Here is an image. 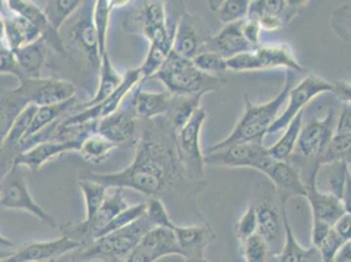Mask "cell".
<instances>
[{
  "mask_svg": "<svg viewBox=\"0 0 351 262\" xmlns=\"http://www.w3.org/2000/svg\"><path fill=\"white\" fill-rule=\"evenodd\" d=\"M84 1L80 0H56L47 1L44 8L45 14L47 16L51 27L57 32H60L63 24L67 19L73 15V12L83 4Z\"/></svg>",
  "mask_w": 351,
  "mask_h": 262,
  "instance_id": "ab89813d",
  "label": "cell"
},
{
  "mask_svg": "<svg viewBox=\"0 0 351 262\" xmlns=\"http://www.w3.org/2000/svg\"><path fill=\"white\" fill-rule=\"evenodd\" d=\"M345 244V241L338 236V233L332 230V233L326 236V239L317 248L322 254V262H335L337 253L341 247Z\"/></svg>",
  "mask_w": 351,
  "mask_h": 262,
  "instance_id": "f907efd6",
  "label": "cell"
},
{
  "mask_svg": "<svg viewBox=\"0 0 351 262\" xmlns=\"http://www.w3.org/2000/svg\"><path fill=\"white\" fill-rule=\"evenodd\" d=\"M146 211L147 204L130 206L129 209H126L125 211H122L121 214H118L117 217L113 219V220L105 227V230H104L101 235H100V237H103V236L108 235V233L118 231V230H121V228H123V227L132 224L134 222H136L138 219L142 218L143 215H146ZM100 237H99V239H100ZM96 240H97V239H96Z\"/></svg>",
  "mask_w": 351,
  "mask_h": 262,
  "instance_id": "f6af8a7d",
  "label": "cell"
},
{
  "mask_svg": "<svg viewBox=\"0 0 351 262\" xmlns=\"http://www.w3.org/2000/svg\"><path fill=\"white\" fill-rule=\"evenodd\" d=\"M193 62L198 70L213 76H217V73H224L228 70L227 59L214 50H207L198 54L193 59Z\"/></svg>",
  "mask_w": 351,
  "mask_h": 262,
  "instance_id": "ee69618b",
  "label": "cell"
},
{
  "mask_svg": "<svg viewBox=\"0 0 351 262\" xmlns=\"http://www.w3.org/2000/svg\"><path fill=\"white\" fill-rule=\"evenodd\" d=\"M145 79L142 76V73L139 69L135 70H129L125 73V80L122 86L118 88L117 91L106 100L103 102L90 106V108H84L82 112L70 115V116L60 119V123L63 126H79V125H86L90 122H99L106 117L114 115L119 110V106L123 102V99L132 92L134 88L138 84H143Z\"/></svg>",
  "mask_w": 351,
  "mask_h": 262,
  "instance_id": "8fae6325",
  "label": "cell"
},
{
  "mask_svg": "<svg viewBox=\"0 0 351 262\" xmlns=\"http://www.w3.org/2000/svg\"><path fill=\"white\" fill-rule=\"evenodd\" d=\"M243 256L247 262H270L271 248L260 233L241 241Z\"/></svg>",
  "mask_w": 351,
  "mask_h": 262,
  "instance_id": "7bdbcfd3",
  "label": "cell"
},
{
  "mask_svg": "<svg viewBox=\"0 0 351 262\" xmlns=\"http://www.w3.org/2000/svg\"><path fill=\"white\" fill-rule=\"evenodd\" d=\"M76 100H77V97H75L73 100H69V102H62V104H58V105L41 106V108L38 106V110H37V115H36L34 119H33L32 128H30L29 132L27 134V136H25L23 143H25L27 141H29L33 136L38 135L41 131H44L49 126H51L56 121H60L62 117L64 116L69 110L73 109L75 104H76Z\"/></svg>",
  "mask_w": 351,
  "mask_h": 262,
  "instance_id": "d6a6232c",
  "label": "cell"
},
{
  "mask_svg": "<svg viewBox=\"0 0 351 262\" xmlns=\"http://www.w3.org/2000/svg\"><path fill=\"white\" fill-rule=\"evenodd\" d=\"M99 75H100V83L96 91V95L92 97L90 102H84V108L95 106L104 100L109 99L118 88L122 86L125 80V75H121L113 66V62L109 56V51H106L101 57V63L99 67Z\"/></svg>",
  "mask_w": 351,
  "mask_h": 262,
  "instance_id": "f546056e",
  "label": "cell"
},
{
  "mask_svg": "<svg viewBox=\"0 0 351 262\" xmlns=\"http://www.w3.org/2000/svg\"><path fill=\"white\" fill-rule=\"evenodd\" d=\"M205 108H199L191 121L177 131V155L184 174L191 180H201L205 175L206 155L201 148V131L205 123Z\"/></svg>",
  "mask_w": 351,
  "mask_h": 262,
  "instance_id": "8992f818",
  "label": "cell"
},
{
  "mask_svg": "<svg viewBox=\"0 0 351 262\" xmlns=\"http://www.w3.org/2000/svg\"><path fill=\"white\" fill-rule=\"evenodd\" d=\"M83 243L75 240L70 236L63 235L62 237L50 241H34L28 243L16 250L1 256V262H51L58 260L67 253L79 250Z\"/></svg>",
  "mask_w": 351,
  "mask_h": 262,
  "instance_id": "4fadbf2b",
  "label": "cell"
},
{
  "mask_svg": "<svg viewBox=\"0 0 351 262\" xmlns=\"http://www.w3.org/2000/svg\"><path fill=\"white\" fill-rule=\"evenodd\" d=\"M83 141H67V142H59V141H46L37 143L29 150L24 152H19L14 159L12 165L17 167H25L32 171H38L47 161L53 160L54 158H58L59 155L66 152L80 151Z\"/></svg>",
  "mask_w": 351,
  "mask_h": 262,
  "instance_id": "ac0fdd59",
  "label": "cell"
},
{
  "mask_svg": "<svg viewBox=\"0 0 351 262\" xmlns=\"http://www.w3.org/2000/svg\"><path fill=\"white\" fill-rule=\"evenodd\" d=\"M280 207H282L286 239H285V246L282 248V250H280V253L277 257V262H300L302 254H303L306 248L302 247L298 243V240L295 239L290 220H289L287 213H286V209H285V206H280Z\"/></svg>",
  "mask_w": 351,
  "mask_h": 262,
  "instance_id": "b9f144b4",
  "label": "cell"
},
{
  "mask_svg": "<svg viewBox=\"0 0 351 262\" xmlns=\"http://www.w3.org/2000/svg\"><path fill=\"white\" fill-rule=\"evenodd\" d=\"M172 95L165 92H145L141 88L135 92L132 113L139 118H154L169 112Z\"/></svg>",
  "mask_w": 351,
  "mask_h": 262,
  "instance_id": "4316f807",
  "label": "cell"
},
{
  "mask_svg": "<svg viewBox=\"0 0 351 262\" xmlns=\"http://www.w3.org/2000/svg\"><path fill=\"white\" fill-rule=\"evenodd\" d=\"M167 256H181L175 233L165 227H154L125 262H156Z\"/></svg>",
  "mask_w": 351,
  "mask_h": 262,
  "instance_id": "9a60e30c",
  "label": "cell"
},
{
  "mask_svg": "<svg viewBox=\"0 0 351 262\" xmlns=\"http://www.w3.org/2000/svg\"><path fill=\"white\" fill-rule=\"evenodd\" d=\"M303 115H304V112L295 117L293 122L285 129V132L279 138L278 142L276 145L269 147V152L276 160L289 161L291 159L296 146H298L300 132L303 129V123H304Z\"/></svg>",
  "mask_w": 351,
  "mask_h": 262,
  "instance_id": "1f68e13d",
  "label": "cell"
},
{
  "mask_svg": "<svg viewBox=\"0 0 351 262\" xmlns=\"http://www.w3.org/2000/svg\"><path fill=\"white\" fill-rule=\"evenodd\" d=\"M335 231L338 233V236L346 243L351 240V215L350 214H343L339 220L335 224Z\"/></svg>",
  "mask_w": 351,
  "mask_h": 262,
  "instance_id": "11a10c76",
  "label": "cell"
},
{
  "mask_svg": "<svg viewBox=\"0 0 351 262\" xmlns=\"http://www.w3.org/2000/svg\"><path fill=\"white\" fill-rule=\"evenodd\" d=\"M0 73L1 75L15 76L19 80V86H23L25 84V82H28L19 60L16 58L15 53L4 44H1L0 49Z\"/></svg>",
  "mask_w": 351,
  "mask_h": 262,
  "instance_id": "bcb514c9",
  "label": "cell"
},
{
  "mask_svg": "<svg viewBox=\"0 0 351 262\" xmlns=\"http://www.w3.org/2000/svg\"><path fill=\"white\" fill-rule=\"evenodd\" d=\"M257 211V223L258 228L257 233H260L267 244L271 248V252L276 250V246H279L280 240L285 241V223L283 215L279 214L277 207L271 202H261L256 204Z\"/></svg>",
  "mask_w": 351,
  "mask_h": 262,
  "instance_id": "cb8c5ba5",
  "label": "cell"
},
{
  "mask_svg": "<svg viewBox=\"0 0 351 262\" xmlns=\"http://www.w3.org/2000/svg\"><path fill=\"white\" fill-rule=\"evenodd\" d=\"M204 96H172L168 113H171V123L176 131L181 130L191 121V117L201 108L199 102Z\"/></svg>",
  "mask_w": 351,
  "mask_h": 262,
  "instance_id": "d590c367",
  "label": "cell"
},
{
  "mask_svg": "<svg viewBox=\"0 0 351 262\" xmlns=\"http://www.w3.org/2000/svg\"><path fill=\"white\" fill-rule=\"evenodd\" d=\"M205 45L206 37L199 20L185 10L176 27L173 51L184 58L193 60L198 54L204 53L202 49Z\"/></svg>",
  "mask_w": 351,
  "mask_h": 262,
  "instance_id": "d6986e66",
  "label": "cell"
},
{
  "mask_svg": "<svg viewBox=\"0 0 351 262\" xmlns=\"http://www.w3.org/2000/svg\"><path fill=\"white\" fill-rule=\"evenodd\" d=\"M14 92L19 93L27 104L41 108L73 100L76 97V86L62 79H37L25 82Z\"/></svg>",
  "mask_w": 351,
  "mask_h": 262,
  "instance_id": "7c38bea8",
  "label": "cell"
},
{
  "mask_svg": "<svg viewBox=\"0 0 351 262\" xmlns=\"http://www.w3.org/2000/svg\"><path fill=\"white\" fill-rule=\"evenodd\" d=\"M0 204L4 210H23L30 213L45 224L56 228L58 222L53 215L46 213L40 204H36L30 195L27 178L23 174V167L12 165L1 178Z\"/></svg>",
  "mask_w": 351,
  "mask_h": 262,
  "instance_id": "52a82bcc",
  "label": "cell"
},
{
  "mask_svg": "<svg viewBox=\"0 0 351 262\" xmlns=\"http://www.w3.org/2000/svg\"><path fill=\"white\" fill-rule=\"evenodd\" d=\"M257 228H258L257 211H256V206L252 204V206H249L248 210L241 215V218L239 219V222L236 223L234 235L240 241H244L250 236H253L254 233H257Z\"/></svg>",
  "mask_w": 351,
  "mask_h": 262,
  "instance_id": "7dc6e473",
  "label": "cell"
},
{
  "mask_svg": "<svg viewBox=\"0 0 351 262\" xmlns=\"http://www.w3.org/2000/svg\"><path fill=\"white\" fill-rule=\"evenodd\" d=\"M130 112L118 110L114 115L106 117L97 123V130L100 135L109 139L116 146L128 143L134 139L135 135V121Z\"/></svg>",
  "mask_w": 351,
  "mask_h": 262,
  "instance_id": "d4e9b609",
  "label": "cell"
},
{
  "mask_svg": "<svg viewBox=\"0 0 351 262\" xmlns=\"http://www.w3.org/2000/svg\"><path fill=\"white\" fill-rule=\"evenodd\" d=\"M274 160L269 148L263 143H240L218 152L206 154V164L228 168H252L263 172V175Z\"/></svg>",
  "mask_w": 351,
  "mask_h": 262,
  "instance_id": "30bf717a",
  "label": "cell"
},
{
  "mask_svg": "<svg viewBox=\"0 0 351 262\" xmlns=\"http://www.w3.org/2000/svg\"><path fill=\"white\" fill-rule=\"evenodd\" d=\"M322 93H335V83L325 80L316 73H308L306 78L300 80L298 86L291 88L287 106L270 128L269 135L285 130L293 122L295 117L304 112V108L309 102Z\"/></svg>",
  "mask_w": 351,
  "mask_h": 262,
  "instance_id": "9c48e42d",
  "label": "cell"
},
{
  "mask_svg": "<svg viewBox=\"0 0 351 262\" xmlns=\"http://www.w3.org/2000/svg\"><path fill=\"white\" fill-rule=\"evenodd\" d=\"M228 70L234 73L258 71L273 69H287L289 71L307 73L295 57L291 46L287 44H261L249 53H243L227 59Z\"/></svg>",
  "mask_w": 351,
  "mask_h": 262,
  "instance_id": "5b68a950",
  "label": "cell"
},
{
  "mask_svg": "<svg viewBox=\"0 0 351 262\" xmlns=\"http://www.w3.org/2000/svg\"><path fill=\"white\" fill-rule=\"evenodd\" d=\"M243 32H244V36L248 40L249 44L252 45L254 49H257L261 45L260 37H261L263 27L260 25L258 21L247 17L243 21Z\"/></svg>",
  "mask_w": 351,
  "mask_h": 262,
  "instance_id": "816d5d0a",
  "label": "cell"
},
{
  "mask_svg": "<svg viewBox=\"0 0 351 262\" xmlns=\"http://www.w3.org/2000/svg\"><path fill=\"white\" fill-rule=\"evenodd\" d=\"M176 174L175 158L165 148L149 138H143L129 167L114 174L87 172L83 178L101 184L108 189H132L148 198H159L161 191Z\"/></svg>",
  "mask_w": 351,
  "mask_h": 262,
  "instance_id": "6da1fadb",
  "label": "cell"
},
{
  "mask_svg": "<svg viewBox=\"0 0 351 262\" xmlns=\"http://www.w3.org/2000/svg\"><path fill=\"white\" fill-rule=\"evenodd\" d=\"M342 201H343V206H345V210L348 214L351 215V174L349 171L348 174V178H346V185H345V191H343V197H342Z\"/></svg>",
  "mask_w": 351,
  "mask_h": 262,
  "instance_id": "680465c9",
  "label": "cell"
},
{
  "mask_svg": "<svg viewBox=\"0 0 351 262\" xmlns=\"http://www.w3.org/2000/svg\"><path fill=\"white\" fill-rule=\"evenodd\" d=\"M332 27L339 37L351 43V5H343L335 11Z\"/></svg>",
  "mask_w": 351,
  "mask_h": 262,
  "instance_id": "681fc988",
  "label": "cell"
},
{
  "mask_svg": "<svg viewBox=\"0 0 351 262\" xmlns=\"http://www.w3.org/2000/svg\"><path fill=\"white\" fill-rule=\"evenodd\" d=\"M71 38L79 50L84 53L89 63L92 66H99L101 63V54H100V45L97 32L93 25L92 20L82 19L73 27Z\"/></svg>",
  "mask_w": 351,
  "mask_h": 262,
  "instance_id": "f1b7e54d",
  "label": "cell"
},
{
  "mask_svg": "<svg viewBox=\"0 0 351 262\" xmlns=\"http://www.w3.org/2000/svg\"><path fill=\"white\" fill-rule=\"evenodd\" d=\"M335 262H351V240L346 241L338 250Z\"/></svg>",
  "mask_w": 351,
  "mask_h": 262,
  "instance_id": "6f0895ef",
  "label": "cell"
},
{
  "mask_svg": "<svg viewBox=\"0 0 351 262\" xmlns=\"http://www.w3.org/2000/svg\"><path fill=\"white\" fill-rule=\"evenodd\" d=\"M154 227L155 226L149 222L147 215H143L132 224L83 246L73 257V262H89L93 260L114 262L122 259L126 260L134 248L141 243L145 235Z\"/></svg>",
  "mask_w": 351,
  "mask_h": 262,
  "instance_id": "277c9868",
  "label": "cell"
},
{
  "mask_svg": "<svg viewBox=\"0 0 351 262\" xmlns=\"http://www.w3.org/2000/svg\"><path fill=\"white\" fill-rule=\"evenodd\" d=\"M308 1L296 0H256L250 1L248 19L260 23L265 30H277L291 23Z\"/></svg>",
  "mask_w": 351,
  "mask_h": 262,
  "instance_id": "5bb4252c",
  "label": "cell"
},
{
  "mask_svg": "<svg viewBox=\"0 0 351 262\" xmlns=\"http://www.w3.org/2000/svg\"><path fill=\"white\" fill-rule=\"evenodd\" d=\"M351 163V135H335L320 159V165Z\"/></svg>",
  "mask_w": 351,
  "mask_h": 262,
  "instance_id": "60d3db41",
  "label": "cell"
},
{
  "mask_svg": "<svg viewBox=\"0 0 351 262\" xmlns=\"http://www.w3.org/2000/svg\"><path fill=\"white\" fill-rule=\"evenodd\" d=\"M129 4V1H116V0H97L93 5L92 21L97 32L99 45H100V54L108 51V32H109V23H110V14L114 7H122Z\"/></svg>",
  "mask_w": 351,
  "mask_h": 262,
  "instance_id": "836d02e7",
  "label": "cell"
},
{
  "mask_svg": "<svg viewBox=\"0 0 351 262\" xmlns=\"http://www.w3.org/2000/svg\"><path fill=\"white\" fill-rule=\"evenodd\" d=\"M1 28H3L1 44L5 45L14 53L23 49L24 46L33 44L43 38L41 32L37 29L28 19L17 14L3 16Z\"/></svg>",
  "mask_w": 351,
  "mask_h": 262,
  "instance_id": "7402d4cb",
  "label": "cell"
},
{
  "mask_svg": "<svg viewBox=\"0 0 351 262\" xmlns=\"http://www.w3.org/2000/svg\"><path fill=\"white\" fill-rule=\"evenodd\" d=\"M5 4L12 14L24 16L25 19H28L30 23L41 32L43 38L50 47L56 49L59 53L63 51L64 44L59 37L58 32L51 27L47 16L45 14L44 8L28 0H7Z\"/></svg>",
  "mask_w": 351,
  "mask_h": 262,
  "instance_id": "ffe728a7",
  "label": "cell"
},
{
  "mask_svg": "<svg viewBox=\"0 0 351 262\" xmlns=\"http://www.w3.org/2000/svg\"><path fill=\"white\" fill-rule=\"evenodd\" d=\"M151 79L162 83L172 96L206 95L224 84L218 76L202 73L191 59L184 58L176 51L171 53L160 70Z\"/></svg>",
  "mask_w": 351,
  "mask_h": 262,
  "instance_id": "3957f363",
  "label": "cell"
},
{
  "mask_svg": "<svg viewBox=\"0 0 351 262\" xmlns=\"http://www.w3.org/2000/svg\"><path fill=\"white\" fill-rule=\"evenodd\" d=\"M208 4L211 11L224 25L245 20L248 17L250 8L249 0H224L218 1V5H215L214 1H208Z\"/></svg>",
  "mask_w": 351,
  "mask_h": 262,
  "instance_id": "8d00e7d4",
  "label": "cell"
},
{
  "mask_svg": "<svg viewBox=\"0 0 351 262\" xmlns=\"http://www.w3.org/2000/svg\"><path fill=\"white\" fill-rule=\"evenodd\" d=\"M332 230H333V227L329 224L312 220V233H311L312 247H320V244L326 239V236L332 233Z\"/></svg>",
  "mask_w": 351,
  "mask_h": 262,
  "instance_id": "f5cc1de1",
  "label": "cell"
},
{
  "mask_svg": "<svg viewBox=\"0 0 351 262\" xmlns=\"http://www.w3.org/2000/svg\"><path fill=\"white\" fill-rule=\"evenodd\" d=\"M38 106L34 104H29L27 108H24L19 116L16 117L14 123L11 125L10 130L5 134V136L1 139V150L4 148H12L20 147L24 142L27 134L29 132L33 119L37 115Z\"/></svg>",
  "mask_w": 351,
  "mask_h": 262,
  "instance_id": "e575fe53",
  "label": "cell"
},
{
  "mask_svg": "<svg viewBox=\"0 0 351 262\" xmlns=\"http://www.w3.org/2000/svg\"><path fill=\"white\" fill-rule=\"evenodd\" d=\"M337 119L336 112L330 109L322 119L312 118L307 123H303L291 159L312 161V164L320 169L322 154L336 135Z\"/></svg>",
  "mask_w": 351,
  "mask_h": 262,
  "instance_id": "ba28073f",
  "label": "cell"
},
{
  "mask_svg": "<svg viewBox=\"0 0 351 262\" xmlns=\"http://www.w3.org/2000/svg\"><path fill=\"white\" fill-rule=\"evenodd\" d=\"M114 148H117V146L109 139H106L99 132H93L83 141L79 154L86 160L101 161L108 158Z\"/></svg>",
  "mask_w": 351,
  "mask_h": 262,
  "instance_id": "f35d334b",
  "label": "cell"
},
{
  "mask_svg": "<svg viewBox=\"0 0 351 262\" xmlns=\"http://www.w3.org/2000/svg\"><path fill=\"white\" fill-rule=\"evenodd\" d=\"M243 21L224 25L219 30V33H217L211 38V43L215 46L214 51L219 53L226 59H230L239 54L254 50V47L249 44L248 40L244 36Z\"/></svg>",
  "mask_w": 351,
  "mask_h": 262,
  "instance_id": "603a6c76",
  "label": "cell"
},
{
  "mask_svg": "<svg viewBox=\"0 0 351 262\" xmlns=\"http://www.w3.org/2000/svg\"><path fill=\"white\" fill-rule=\"evenodd\" d=\"M146 215L155 227L168 228V226L172 223V219L160 198H149L147 204Z\"/></svg>",
  "mask_w": 351,
  "mask_h": 262,
  "instance_id": "c3c4849f",
  "label": "cell"
},
{
  "mask_svg": "<svg viewBox=\"0 0 351 262\" xmlns=\"http://www.w3.org/2000/svg\"><path fill=\"white\" fill-rule=\"evenodd\" d=\"M49 44L44 38H41L15 51L16 58L28 80L41 79V73L49 54Z\"/></svg>",
  "mask_w": 351,
  "mask_h": 262,
  "instance_id": "83f0119b",
  "label": "cell"
},
{
  "mask_svg": "<svg viewBox=\"0 0 351 262\" xmlns=\"http://www.w3.org/2000/svg\"><path fill=\"white\" fill-rule=\"evenodd\" d=\"M173 40H175V30L172 34L167 37L149 43L146 59L139 67L145 82L158 73L162 67V64L165 63V60L171 56V53L173 51Z\"/></svg>",
  "mask_w": 351,
  "mask_h": 262,
  "instance_id": "4dcf8cb0",
  "label": "cell"
},
{
  "mask_svg": "<svg viewBox=\"0 0 351 262\" xmlns=\"http://www.w3.org/2000/svg\"><path fill=\"white\" fill-rule=\"evenodd\" d=\"M306 198L312 211V220L315 222H322L335 227L339 218L346 214L343 201L335 194L319 190L316 182L308 184Z\"/></svg>",
  "mask_w": 351,
  "mask_h": 262,
  "instance_id": "44dd1931",
  "label": "cell"
},
{
  "mask_svg": "<svg viewBox=\"0 0 351 262\" xmlns=\"http://www.w3.org/2000/svg\"><path fill=\"white\" fill-rule=\"evenodd\" d=\"M79 188L82 190L86 201V218L83 222H89L97 214L108 197V188L101 184H97L92 180L80 178Z\"/></svg>",
  "mask_w": 351,
  "mask_h": 262,
  "instance_id": "74e56055",
  "label": "cell"
},
{
  "mask_svg": "<svg viewBox=\"0 0 351 262\" xmlns=\"http://www.w3.org/2000/svg\"><path fill=\"white\" fill-rule=\"evenodd\" d=\"M291 84L293 75L289 71L285 86L273 100L265 104H253L248 97H245L244 115L234 126L232 132L226 139L220 141L219 143L208 147L206 154L218 152L240 143H263V138L266 134H269L270 128L277 121L283 104L289 100V95L293 88Z\"/></svg>",
  "mask_w": 351,
  "mask_h": 262,
  "instance_id": "7a4b0ae2",
  "label": "cell"
},
{
  "mask_svg": "<svg viewBox=\"0 0 351 262\" xmlns=\"http://www.w3.org/2000/svg\"><path fill=\"white\" fill-rule=\"evenodd\" d=\"M176 235L181 257L185 262H208L206 248L213 239V233L206 226H177L173 222L168 226Z\"/></svg>",
  "mask_w": 351,
  "mask_h": 262,
  "instance_id": "e0dca14e",
  "label": "cell"
},
{
  "mask_svg": "<svg viewBox=\"0 0 351 262\" xmlns=\"http://www.w3.org/2000/svg\"><path fill=\"white\" fill-rule=\"evenodd\" d=\"M139 15V23L142 33L149 43L167 37L173 32H169L165 14L164 1H145Z\"/></svg>",
  "mask_w": 351,
  "mask_h": 262,
  "instance_id": "484cf974",
  "label": "cell"
},
{
  "mask_svg": "<svg viewBox=\"0 0 351 262\" xmlns=\"http://www.w3.org/2000/svg\"><path fill=\"white\" fill-rule=\"evenodd\" d=\"M265 176L270 178L278 191L280 206H285L291 197H306L307 185L299 168L291 161L274 160Z\"/></svg>",
  "mask_w": 351,
  "mask_h": 262,
  "instance_id": "2e32d148",
  "label": "cell"
},
{
  "mask_svg": "<svg viewBox=\"0 0 351 262\" xmlns=\"http://www.w3.org/2000/svg\"><path fill=\"white\" fill-rule=\"evenodd\" d=\"M336 135H351V105L346 104L337 119Z\"/></svg>",
  "mask_w": 351,
  "mask_h": 262,
  "instance_id": "db71d44e",
  "label": "cell"
},
{
  "mask_svg": "<svg viewBox=\"0 0 351 262\" xmlns=\"http://www.w3.org/2000/svg\"><path fill=\"white\" fill-rule=\"evenodd\" d=\"M335 95H337V97L342 102L351 105V83H335Z\"/></svg>",
  "mask_w": 351,
  "mask_h": 262,
  "instance_id": "9f6ffc18",
  "label": "cell"
}]
</instances>
